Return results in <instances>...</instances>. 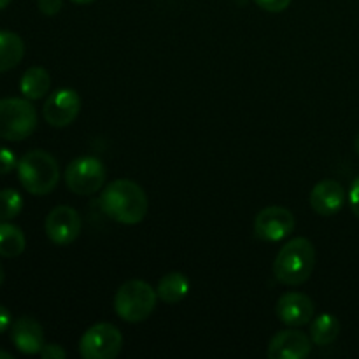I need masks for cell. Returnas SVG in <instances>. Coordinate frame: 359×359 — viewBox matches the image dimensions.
<instances>
[{
  "label": "cell",
  "instance_id": "cell-24",
  "mask_svg": "<svg viewBox=\"0 0 359 359\" xmlns=\"http://www.w3.org/2000/svg\"><path fill=\"white\" fill-rule=\"evenodd\" d=\"M65 349L58 344H44V347L41 349L42 359H65Z\"/></svg>",
  "mask_w": 359,
  "mask_h": 359
},
{
  "label": "cell",
  "instance_id": "cell-13",
  "mask_svg": "<svg viewBox=\"0 0 359 359\" xmlns=\"http://www.w3.org/2000/svg\"><path fill=\"white\" fill-rule=\"evenodd\" d=\"M346 203V189L339 181L325 179L311 191V207L319 216H335Z\"/></svg>",
  "mask_w": 359,
  "mask_h": 359
},
{
  "label": "cell",
  "instance_id": "cell-10",
  "mask_svg": "<svg viewBox=\"0 0 359 359\" xmlns=\"http://www.w3.org/2000/svg\"><path fill=\"white\" fill-rule=\"evenodd\" d=\"M46 235L53 244L69 245L76 241L83 230L79 212L69 205H58L46 217Z\"/></svg>",
  "mask_w": 359,
  "mask_h": 359
},
{
  "label": "cell",
  "instance_id": "cell-11",
  "mask_svg": "<svg viewBox=\"0 0 359 359\" xmlns=\"http://www.w3.org/2000/svg\"><path fill=\"white\" fill-rule=\"evenodd\" d=\"M314 302L307 294L297 293V291L283 294L276 307L279 321L286 326H291V328H300V326L309 325L314 318Z\"/></svg>",
  "mask_w": 359,
  "mask_h": 359
},
{
  "label": "cell",
  "instance_id": "cell-6",
  "mask_svg": "<svg viewBox=\"0 0 359 359\" xmlns=\"http://www.w3.org/2000/svg\"><path fill=\"white\" fill-rule=\"evenodd\" d=\"M105 177H107V172H105L104 163L93 156L76 158L70 161L65 170L67 188L79 196L100 191L105 184Z\"/></svg>",
  "mask_w": 359,
  "mask_h": 359
},
{
  "label": "cell",
  "instance_id": "cell-1",
  "mask_svg": "<svg viewBox=\"0 0 359 359\" xmlns=\"http://www.w3.org/2000/svg\"><path fill=\"white\" fill-rule=\"evenodd\" d=\"M100 209L121 224H139L146 217L149 200L146 191L130 179H116L100 195Z\"/></svg>",
  "mask_w": 359,
  "mask_h": 359
},
{
  "label": "cell",
  "instance_id": "cell-2",
  "mask_svg": "<svg viewBox=\"0 0 359 359\" xmlns=\"http://www.w3.org/2000/svg\"><path fill=\"white\" fill-rule=\"evenodd\" d=\"M316 266V249L309 238L287 242L273 262V276L284 286H302L311 279Z\"/></svg>",
  "mask_w": 359,
  "mask_h": 359
},
{
  "label": "cell",
  "instance_id": "cell-23",
  "mask_svg": "<svg viewBox=\"0 0 359 359\" xmlns=\"http://www.w3.org/2000/svg\"><path fill=\"white\" fill-rule=\"evenodd\" d=\"M37 6L44 16H56L62 11L63 0H37Z\"/></svg>",
  "mask_w": 359,
  "mask_h": 359
},
{
  "label": "cell",
  "instance_id": "cell-25",
  "mask_svg": "<svg viewBox=\"0 0 359 359\" xmlns=\"http://www.w3.org/2000/svg\"><path fill=\"white\" fill-rule=\"evenodd\" d=\"M349 205L353 209L354 216L359 219V175L354 179L353 186H351V191H349Z\"/></svg>",
  "mask_w": 359,
  "mask_h": 359
},
{
  "label": "cell",
  "instance_id": "cell-14",
  "mask_svg": "<svg viewBox=\"0 0 359 359\" xmlns=\"http://www.w3.org/2000/svg\"><path fill=\"white\" fill-rule=\"evenodd\" d=\"M11 340L21 354H41V349L44 347V330L41 323L25 316L16 319L11 326Z\"/></svg>",
  "mask_w": 359,
  "mask_h": 359
},
{
  "label": "cell",
  "instance_id": "cell-30",
  "mask_svg": "<svg viewBox=\"0 0 359 359\" xmlns=\"http://www.w3.org/2000/svg\"><path fill=\"white\" fill-rule=\"evenodd\" d=\"M4 277H6V273H4V266H2V263H0V286L4 284Z\"/></svg>",
  "mask_w": 359,
  "mask_h": 359
},
{
  "label": "cell",
  "instance_id": "cell-17",
  "mask_svg": "<svg viewBox=\"0 0 359 359\" xmlns=\"http://www.w3.org/2000/svg\"><path fill=\"white\" fill-rule=\"evenodd\" d=\"M158 298L165 304L175 305L184 300L189 293V280L184 273L170 272L161 277L160 284L156 287Z\"/></svg>",
  "mask_w": 359,
  "mask_h": 359
},
{
  "label": "cell",
  "instance_id": "cell-19",
  "mask_svg": "<svg viewBox=\"0 0 359 359\" xmlns=\"http://www.w3.org/2000/svg\"><path fill=\"white\" fill-rule=\"evenodd\" d=\"M340 333V323L335 316L321 314L312 321L311 325V340L316 346H330L337 340Z\"/></svg>",
  "mask_w": 359,
  "mask_h": 359
},
{
  "label": "cell",
  "instance_id": "cell-21",
  "mask_svg": "<svg viewBox=\"0 0 359 359\" xmlns=\"http://www.w3.org/2000/svg\"><path fill=\"white\" fill-rule=\"evenodd\" d=\"M18 167L16 154L7 147H0V175L11 174Z\"/></svg>",
  "mask_w": 359,
  "mask_h": 359
},
{
  "label": "cell",
  "instance_id": "cell-28",
  "mask_svg": "<svg viewBox=\"0 0 359 359\" xmlns=\"http://www.w3.org/2000/svg\"><path fill=\"white\" fill-rule=\"evenodd\" d=\"M70 2L79 4V6H84V4H91V2H95V0H70Z\"/></svg>",
  "mask_w": 359,
  "mask_h": 359
},
{
  "label": "cell",
  "instance_id": "cell-12",
  "mask_svg": "<svg viewBox=\"0 0 359 359\" xmlns=\"http://www.w3.org/2000/svg\"><path fill=\"white\" fill-rule=\"evenodd\" d=\"M312 340L304 332L284 330L273 335L269 344L270 359H304L311 354Z\"/></svg>",
  "mask_w": 359,
  "mask_h": 359
},
{
  "label": "cell",
  "instance_id": "cell-22",
  "mask_svg": "<svg viewBox=\"0 0 359 359\" xmlns=\"http://www.w3.org/2000/svg\"><path fill=\"white\" fill-rule=\"evenodd\" d=\"M291 2L293 0H255L256 6L266 13H283L290 7Z\"/></svg>",
  "mask_w": 359,
  "mask_h": 359
},
{
  "label": "cell",
  "instance_id": "cell-31",
  "mask_svg": "<svg viewBox=\"0 0 359 359\" xmlns=\"http://www.w3.org/2000/svg\"><path fill=\"white\" fill-rule=\"evenodd\" d=\"M354 147H356V153H358V156H359V133H358V137H356V142H354Z\"/></svg>",
  "mask_w": 359,
  "mask_h": 359
},
{
  "label": "cell",
  "instance_id": "cell-4",
  "mask_svg": "<svg viewBox=\"0 0 359 359\" xmlns=\"http://www.w3.org/2000/svg\"><path fill=\"white\" fill-rule=\"evenodd\" d=\"M158 293L144 280H128L114 297V311L123 321L142 323L156 309Z\"/></svg>",
  "mask_w": 359,
  "mask_h": 359
},
{
  "label": "cell",
  "instance_id": "cell-8",
  "mask_svg": "<svg viewBox=\"0 0 359 359\" xmlns=\"http://www.w3.org/2000/svg\"><path fill=\"white\" fill-rule=\"evenodd\" d=\"M81 112V97L76 90L62 88L51 93L42 107L46 123L55 128H63L76 121Z\"/></svg>",
  "mask_w": 359,
  "mask_h": 359
},
{
  "label": "cell",
  "instance_id": "cell-5",
  "mask_svg": "<svg viewBox=\"0 0 359 359\" xmlns=\"http://www.w3.org/2000/svg\"><path fill=\"white\" fill-rule=\"evenodd\" d=\"M37 128V111L28 98L0 100V139L21 142Z\"/></svg>",
  "mask_w": 359,
  "mask_h": 359
},
{
  "label": "cell",
  "instance_id": "cell-9",
  "mask_svg": "<svg viewBox=\"0 0 359 359\" xmlns=\"http://www.w3.org/2000/svg\"><path fill=\"white\" fill-rule=\"evenodd\" d=\"M294 230V216L286 207L270 205L259 210L255 219V233L259 241L279 242Z\"/></svg>",
  "mask_w": 359,
  "mask_h": 359
},
{
  "label": "cell",
  "instance_id": "cell-18",
  "mask_svg": "<svg viewBox=\"0 0 359 359\" xmlns=\"http://www.w3.org/2000/svg\"><path fill=\"white\" fill-rule=\"evenodd\" d=\"M27 248L21 228L11 224L9 221H0V256L2 258H18Z\"/></svg>",
  "mask_w": 359,
  "mask_h": 359
},
{
  "label": "cell",
  "instance_id": "cell-29",
  "mask_svg": "<svg viewBox=\"0 0 359 359\" xmlns=\"http://www.w3.org/2000/svg\"><path fill=\"white\" fill-rule=\"evenodd\" d=\"M11 2H13V0H0V11H2V9H6V7L9 6Z\"/></svg>",
  "mask_w": 359,
  "mask_h": 359
},
{
  "label": "cell",
  "instance_id": "cell-27",
  "mask_svg": "<svg viewBox=\"0 0 359 359\" xmlns=\"http://www.w3.org/2000/svg\"><path fill=\"white\" fill-rule=\"evenodd\" d=\"M0 359H13V354L7 353V351L0 349Z\"/></svg>",
  "mask_w": 359,
  "mask_h": 359
},
{
  "label": "cell",
  "instance_id": "cell-15",
  "mask_svg": "<svg viewBox=\"0 0 359 359\" xmlns=\"http://www.w3.org/2000/svg\"><path fill=\"white\" fill-rule=\"evenodd\" d=\"M51 88V76L42 67H30L25 70L20 81V90L28 100H41L49 93Z\"/></svg>",
  "mask_w": 359,
  "mask_h": 359
},
{
  "label": "cell",
  "instance_id": "cell-26",
  "mask_svg": "<svg viewBox=\"0 0 359 359\" xmlns=\"http://www.w3.org/2000/svg\"><path fill=\"white\" fill-rule=\"evenodd\" d=\"M11 326V312L4 305H0V333L7 332Z\"/></svg>",
  "mask_w": 359,
  "mask_h": 359
},
{
  "label": "cell",
  "instance_id": "cell-16",
  "mask_svg": "<svg viewBox=\"0 0 359 359\" xmlns=\"http://www.w3.org/2000/svg\"><path fill=\"white\" fill-rule=\"evenodd\" d=\"M25 56V42L14 32L0 30V74L20 65Z\"/></svg>",
  "mask_w": 359,
  "mask_h": 359
},
{
  "label": "cell",
  "instance_id": "cell-20",
  "mask_svg": "<svg viewBox=\"0 0 359 359\" xmlns=\"http://www.w3.org/2000/svg\"><path fill=\"white\" fill-rule=\"evenodd\" d=\"M23 209V198L13 188L0 191V221H11Z\"/></svg>",
  "mask_w": 359,
  "mask_h": 359
},
{
  "label": "cell",
  "instance_id": "cell-7",
  "mask_svg": "<svg viewBox=\"0 0 359 359\" xmlns=\"http://www.w3.org/2000/svg\"><path fill=\"white\" fill-rule=\"evenodd\" d=\"M121 332L111 323L91 326L79 340V353L84 359H114L121 353Z\"/></svg>",
  "mask_w": 359,
  "mask_h": 359
},
{
  "label": "cell",
  "instance_id": "cell-3",
  "mask_svg": "<svg viewBox=\"0 0 359 359\" xmlns=\"http://www.w3.org/2000/svg\"><path fill=\"white\" fill-rule=\"evenodd\" d=\"M18 179L30 195L44 196L56 188L60 168L55 158L42 149L28 151L18 161Z\"/></svg>",
  "mask_w": 359,
  "mask_h": 359
}]
</instances>
